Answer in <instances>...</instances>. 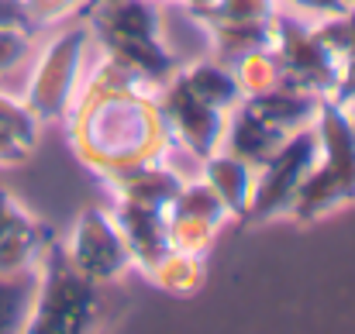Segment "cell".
Segmentation results:
<instances>
[{"instance_id":"obj_1","label":"cell","mask_w":355,"mask_h":334,"mask_svg":"<svg viewBox=\"0 0 355 334\" xmlns=\"http://www.w3.org/2000/svg\"><path fill=\"white\" fill-rule=\"evenodd\" d=\"M66 121L76 155L101 179L124 166L162 159L173 141L155 104V90L107 55L87 90L73 97Z\"/></svg>"},{"instance_id":"obj_2","label":"cell","mask_w":355,"mask_h":334,"mask_svg":"<svg viewBox=\"0 0 355 334\" xmlns=\"http://www.w3.org/2000/svg\"><path fill=\"white\" fill-rule=\"evenodd\" d=\"M314 128L318 159L290 207V218L297 224H314L355 204V124L345 104L324 97Z\"/></svg>"},{"instance_id":"obj_3","label":"cell","mask_w":355,"mask_h":334,"mask_svg":"<svg viewBox=\"0 0 355 334\" xmlns=\"http://www.w3.org/2000/svg\"><path fill=\"white\" fill-rule=\"evenodd\" d=\"M104 321L101 283L73 265L66 245L52 234L38 262L35 304L28 328L31 334H87L97 331Z\"/></svg>"},{"instance_id":"obj_4","label":"cell","mask_w":355,"mask_h":334,"mask_svg":"<svg viewBox=\"0 0 355 334\" xmlns=\"http://www.w3.org/2000/svg\"><path fill=\"white\" fill-rule=\"evenodd\" d=\"M318 159V128L293 131L259 169L252 183V200L241 224H266L276 218H290V207L297 200L300 183L307 179L311 166Z\"/></svg>"},{"instance_id":"obj_5","label":"cell","mask_w":355,"mask_h":334,"mask_svg":"<svg viewBox=\"0 0 355 334\" xmlns=\"http://www.w3.org/2000/svg\"><path fill=\"white\" fill-rule=\"evenodd\" d=\"M272 52H276V59L283 66V80L290 87L311 90L318 97L338 94L342 66H338L335 52L321 42L314 24H307L304 17L276 10V17H272Z\"/></svg>"},{"instance_id":"obj_6","label":"cell","mask_w":355,"mask_h":334,"mask_svg":"<svg viewBox=\"0 0 355 334\" xmlns=\"http://www.w3.org/2000/svg\"><path fill=\"white\" fill-rule=\"evenodd\" d=\"M87 38H90V28L76 24V28H66L62 35H55L49 42V49L42 52V59L28 80V94H24V104L35 111L38 121H62L66 117L73 97H76Z\"/></svg>"},{"instance_id":"obj_7","label":"cell","mask_w":355,"mask_h":334,"mask_svg":"<svg viewBox=\"0 0 355 334\" xmlns=\"http://www.w3.org/2000/svg\"><path fill=\"white\" fill-rule=\"evenodd\" d=\"M155 104H159V114L169 128V138L176 145H183L187 152H193L197 159H207L211 152L221 148V138H225V117L228 114L204 104L183 80L180 73L162 83L155 90Z\"/></svg>"},{"instance_id":"obj_8","label":"cell","mask_w":355,"mask_h":334,"mask_svg":"<svg viewBox=\"0 0 355 334\" xmlns=\"http://www.w3.org/2000/svg\"><path fill=\"white\" fill-rule=\"evenodd\" d=\"M62 245H66V255L73 258V265L83 269L101 286L118 283L131 269V255H128V245L121 238L118 224L101 207H83L80 218L73 221L69 241H62Z\"/></svg>"},{"instance_id":"obj_9","label":"cell","mask_w":355,"mask_h":334,"mask_svg":"<svg viewBox=\"0 0 355 334\" xmlns=\"http://www.w3.org/2000/svg\"><path fill=\"white\" fill-rule=\"evenodd\" d=\"M111 218L118 224L124 245H128L131 265H138L145 276H152L176 252L173 248V238H169V218H166V211H155V207H145V204L121 200L118 197Z\"/></svg>"},{"instance_id":"obj_10","label":"cell","mask_w":355,"mask_h":334,"mask_svg":"<svg viewBox=\"0 0 355 334\" xmlns=\"http://www.w3.org/2000/svg\"><path fill=\"white\" fill-rule=\"evenodd\" d=\"M52 227L35 221L3 186H0V276L31 272L42 262L45 245L52 241Z\"/></svg>"},{"instance_id":"obj_11","label":"cell","mask_w":355,"mask_h":334,"mask_svg":"<svg viewBox=\"0 0 355 334\" xmlns=\"http://www.w3.org/2000/svg\"><path fill=\"white\" fill-rule=\"evenodd\" d=\"M104 183L114 190V197H121V200H135V204H145V207H155V211H166V214H169L176 193L183 190L180 173H173L162 159L114 169V173L104 176Z\"/></svg>"},{"instance_id":"obj_12","label":"cell","mask_w":355,"mask_h":334,"mask_svg":"<svg viewBox=\"0 0 355 334\" xmlns=\"http://www.w3.org/2000/svg\"><path fill=\"white\" fill-rule=\"evenodd\" d=\"M290 134H293V131H283V128L269 124L266 117H259L252 107L238 104L235 111H228V117H225L221 148L232 152V155H238L241 162H248L252 169H259Z\"/></svg>"},{"instance_id":"obj_13","label":"cell","mask_w":355,"mask_h":334,"mask_svg":"<svg viewBox=\"0 0 355 334\" xmlns=\"http://www.w3.org/2000/svg\"><path fill=\"white\" fill-rule=\"evenodd\" d=\"M241 104L252 107L259 117H266L269 124L283 128V131H300V128H311L318 121L324 97H318L311 90H300V87H290V83H279L272 90L241 97Z\"/></svg>"},{"instance_id":"obj_14","label":"cell","mask_w":355,"mask_h":334,"mask_svg":"<svg viewBox=\"0 0 355 334\" xmlns=\"http://www.w3.org/2000/svg\"><path fill=\"white\" fill-rule=\"evenodd\" d=\"M200 162H204V176H200V179L225 200V207H228V214H232L235 221H245V211H248V200H252L255 169H252L248 162H241L238 155L225 152V148L211 152V155L200 159Z\"/></svg>"},{"instance_id":"obj_15","label":"cell","mask_w":355,"mask_h":334,"mask_svg":"<svg viewBox=\"0 0 355 334\" xmlns=\"http://www.w3.org/2000/svg\"><path fill=\"white\" fill-rule=\"evenodd\" d=\"M180 80L204 100V104H211V107H218V111H235L238 104H241V87H238V76L235 69L228 66V62H221L218 55L211 59H197V62H190V66H180Z\"/></svg>"},{"instance_id":"obj_16","label":"cell","mask_w":355,"mask_h":334,"mask_svg":"<svg viewBox=\"0 0 355 334\" xmlns=\"http://www.w3.org/2000/svg\"><path fill=\"white\" fill-rule=\"evenodd\" d=\"M38 131H42V121L24 100L0 94V166L28 162L38 145Z\"/></svg>"},{"instance_id":"obj_17","label":"cell","mask_w":355,"mask_h":334,"mask_svg":"<svg viewBox=\"0 0 355 334\" xmlns=\"http://www.w3.org/2000/svg\"><path fill=\"white\" fill-rule=\"evenodd\" d=\"M314 31L321 35V42L335 52L338 66H342V80H338V94L331 100L349 104L355 100V7H345L338 14H324Z\"/></svg>"},{"instance_id":"obj_18","label":"cell","mask_w":355,"mask_h":334,"mask_svg":"<svg viewBox=\"0 0 355 334\" xmlns=\"http://www.w3.org/2000/svg\"><path fill=\"white\" fill-rule=\"evenodd\" d=\"M204 31L214 42V55L228 66L272 45V21H204Z\"/></svg>"},{"instance_id":"obj_19","label":"cell","mask_w":355,"mask_h":334,"mask_svg":"<svg viewBox=\"0 0 355 334\" xmlns=\"http://www.w3.org/2000/svg\"><path fill=\"white\" fill-rule=\"evenodd\" d=\"M35 283H38V269L0 276V334L28 328L31 304H35Z\"/></svg>"},{"instance_id":"obj_20","label":"cell","mask_w":355,"mask_h":334,"mask_svg":"<svg viewBox=\"0 0 355 334\" xmlns=\"http://www.w3.org/2000/svg\"><path fill=\"white\" fill-rule=\"evenodd\" d=\"M169 218H190V221H204L211 227H221L232 214H228L225 200L204 179H193V183H183V190L176 193V200L169 207Z\"/></svg>"},{"instance_id":"obj_21","label":"cell","mask_w":355,"mask_h":334,"mask_svg":"<svg viewBox=\"0 0 355 334\" xmlns=\"http://www.w3.org/2000/svg\"><path fill=\"white\" fill-rule=\"evenodd\" d=\"M159 290L176 293V297H190L200 290L204 283V255H187V252H173L152 276H148Z\"/></svg>"},{"instance_id":"obj_22","label":"cell","mask_w":355,"mask_h":334,"mask_svg":"<svg viewBox=\"0 0 355 334\" xmlns=\"http://www.w3.org/2000/svg\"><path fill=\"white\" fill-rule=\"evenodd\" d=\"M232 69H235L238 87H241V94H245V97H248V94H262V90H272V87L286 83V80H283V66H279V59H276L272 45H269V49H259V52H248L245 59H238Z\"/></svg>"},{"instance_id":"obj_23","label":"cell","mask_w":355,"mask_h":334,"mask_svg":"<svg viewBox=\"0 0 355 334\" xmlns=\"http://www.w3.org/2000/svg\"><path fill=\"white\" fill-rule=\"evenodd\" d=\"M197 24L204 21H272L276 0H214L204 10L190 14Z\"/></svg>"},{"instance_id":"obj_24","label":"cell","mask_w":355,"mask_h":334,"mask_svg":"<svg viewBox=\"0 0 355 334\" xmlns=\"http://www.w3.org/2000/svg\"><path fill=\"white\" fill-rule=\"evenodd\" d=\"M31 35L28 28H10V24H0V76L17 69L28 55H31Z\"/></svg>"},{"instance_id":"obj_25","label":"cell","mask_w":355,"mask_h":334,"mask_svg":"<svg viewBox=\"0 0 355 334\" xmlns=\"http://www.w3.org/2000/svg\"><path fill=\"white\" fill-rule=\"evenodd\" d=\"M21 3H24L28 21H31L35 31L45 28V24H55V21H62L69 14H80L87 7V0H21Z\"/></svg>"},{"instance_id":"obj_26","label":"cell","mask_w":355,"mask_h":334,"mask_svg":"<svg viewBox=\"0 0 355 334\" xmlns=\"http://www.w3.org/2000/svg\"><path fill=\"white\" fill-rule=\"evenodd\" d=\"M0 24L35 31V28H31V21H28V10H24V3H21V0H0Z\"/></svg>"},{"instance_id":"obj_27","label":"cell","mask_w":355,"mask_h":334,"mask_svg":"<svg viewBox=\"0 0 355 334\" xmlns=\"http://www.w3.org/2000/svg\"><path fill=\"white\" fill-rule=\"evenodd\" d=\"M290 7H297V10H304V14H338V10H345L349 3L345 0H286Z\"/></svg>"},{"instance_id":"obj_28","label":"cell","mask_w":355,"mask_h":334,"mask_svg":"<svg viewBox=\"0 0 355 334\" xmlns=\"http://www.w3.org/2000/svg\"><path fill=\"white\" fill-rule=\"evenodd\" d=\"M207 3H214V0H183V7H187V14H193V10H204Z\"/></svg>"},{"instance_id":"obj_29","label":"cell","mask_w":355,"mask_h":334,"mask_svg":"<svg viewBox=\"0 0 355 334\" xmlns=\"http://www.w3.org/2000/svg\"><path fill=\"white\" fill-rule=\"evenodd\" d=\"M345 111H349V117H352V124H355V100H349V104H345Z\"/></svg>"},{"instance_id":"obj_30","label":"cell","mask_w":355,"mask_h":334,"mask_svg":"<svg viewBox=\"0 0 355 334\" xmlns=\"http://www.w3.org/2000/svg\"><path fill=\"white\" fill-rule=\"evenodd\" d=\"M345 3H349V7H355V0H345Z\"/></svg>"}]
</instances>
